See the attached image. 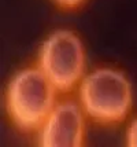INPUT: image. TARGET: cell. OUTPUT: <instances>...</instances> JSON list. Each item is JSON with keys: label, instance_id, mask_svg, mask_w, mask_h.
Returning <instances> with one entry per match:
<instances>
[{"label": "cell", "instance_id": "277c9868", "mask_svg": "<svg viewBox=\"0 0 137 147\" xmlns=\"http://www.w3.org/2000/svg\"><path fill=\"white\" fill-rule=\"evenodd\" d=\"M84 139V118L78 105H58L44 121L40 144L44 147H80Z\"/></svg>", "mask_w": 137, "mask_h": 147}, {"label": "cell", "instance_id": "3957f363", "mask_svg": "<svg viewBox=\"0 0 137 147\" xmlns=\"http://www.w3.org/2000/svg\"><path fill=\"white\" fill-rule=\"evenodd\" d=\"M40 69L58 91H70L85 69V54L80 38L70 30L52 33L41 47Z\"/></svg>", "mask_w": 137, "mask_h": 147}, {"label": "cell", "instance_id": "7a4b0ae2", "mask_svg": "<svg viewBox=\"0 0 137 147\" xmlns=\"http://www.w3.org/2000/svg\"><path fill=\"white\" fill-rule=\"evenodd\" d=\"M80 99L85 113L100 122H115L132 107V87L124 73L98 69L84 77Z\"/></svg>", "mask_w": 137, "mask_h": 147}, {"label": "cell", "instance_id": "6da1fadb", "mask_svg": "<svg viewBox=\"0 0 137 147\" xmlns=\"http://www.w3.org/2000/svg\"><path fill=\"white\" fill-rule=\"evenodd\" d=\"M55 90L40 67L17 73L7 88L8 114L22 129L39 127L53 110Z\"/></svg>", "mask_w": 137, "mask_h": 147}, {"label": "cell", "instance_id": "8992f818", "mask_svg": "<svg viewBox=\"0 0 137 147\" xmlns=\"http://www.w3.org/2000/svg\"><path fill=\"white\" fill-rule=\"evenodd\" d=\"M60 6H65V7H74L80 4L81 1H84V0H56Z\"/></svg>", "mask_w": 137, "mask_h": 147}, {"label": "cell", "instance_id": "5b68a950", "mask_svg": "<svg viewBox=\"0 0 137 147\" xmlns=\"http://www.w3.org/2000/svg\"><path fill=\"white\" fill-rule=\"evenodd\" d=\"M126 143L130 147H137V117L130 122L128 134H126Z\"/></svg>", "mask_w": 137, "mask_h": 147}]
</instances>
